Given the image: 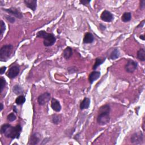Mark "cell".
Wrapping results in <instances>:
<instances>
[{
    "label": "cell",
    "mask_w": 145,
    "mask_h": 145,
    "mask_svg": "<svg viewBox=\"0 0 145 145\" xmlns=\"http://www.w3.org/2000/svg\"><path fill=\"white\" fill-rule=\"evenodd\" d=\"M7 120H8V121H10V122H12V121H14L16 120V115L14 114V113H10L9 114L8 116H7Z\"/></svg>",
    "instance_id": "484cf974"
},
{
    "label": "cell",
    "mask_w": 145,
    "mask_h": 145,
    "mask_svg": "<svg viewBox=\"0 0 145 145\" xmlns=\"http://www.w3.org/2000/svg\"><path fill=\"white\" fill-rule=\"evenodd\" d=\"M73 55V49L72 48L69 47L66 48L64 49V52H63V56L66 59V60H68L70 57L72 56Z\"/></svg>",
    "instance_id": "9a60e30c"
},
{
    "label": "cell",
    "mask_w": 145,
    "mask_h": 145,
    "mask_svg": "<svg viewBox=\"0 0 145 145\" xmlns=\"http://www.w3.org/2000/svg\"><path fill=\"white\" fill-rule=\"evenodd\" d=\"M37 37L44 39V45L46 47L52 46L56 42V37L52 33H47L45 31H40L37 33Z\"/></svg>",
    "instance_id": "3957f363"
},
{
    "label": "cell",
    "mask_w": 145,
    "mask_h": 145,
    "mask_svg": "<svg viewBox=\"0 0 145 145\" xmlns=\"http://www.w3.org/2000/svg\"><path fill=\"white\" fill-rule=\"evenodd\" d=\"M6 84V81L4 78H3L2 77H1V79H0V87H1V89H0V92H2L3 91V89L5 88V86Z\"/></svg>",
    "instance_id": "d4e9b609"
},
{
    "label": "cell",
    "mask_w": 145,
    "mask_h": 145,
    "mask_svg": "<svg viewBox=\"0 0 145 145\" xmlns=\"http://www.w3.org/2000/svg\"><path fill=\"white\" fill-rule=\"evenodd\" d=\"M2 10L3 11H5L7 13L11 14L18 18H19V19H21L23 17V15L21 12V11L17 8H16V7H13L10 9H2Z\"/></svg>",
    "instance_id": "52a82bcc"
},
{
    "label": "cell",
    "mask_w": 145,
    "mask_h": 145,
    "mask_svg": "<svg viewBox=\"0 0 145 145\" xmlns=\"http://www.w3.org/2000/svg\"><path fill=\"white\" fill-rule=\"evenodd\" d=\"M110 110L109 106L107 104L100 108L97 117V122L99 125H104L110 121Z\"/></svg>",
    "instance_id": "7a4b0ae2"
},
{
    "label": "cell",
    "mask_w": 145,
    "mask_h": 145,
    "mask_svg": "<svg viewBox=\"0 0 145 145\" xmlns=\"http://www.w3.org/2000/svg\"><path fill=\"white\" fill-rule=\"evenodd\" d=\"M94 40V38L93 35L91 33L88 32V33H86L84 35V37L83 38V43L90 44L93 42Z\"/></svg>",
    "instance_id": "e0dca14e"
},
{
    "label": "cell",
    "mask_w": 145,
    "mask_h": 145,
    "mask_svg": "<svg viewBox=\"0 0 145 145\" xmlns=\"http://www.w3.org/2000/svg\"><path fill=\"white\" fill-rule=\"evenodd\" d=\"M13 91L16 95H21L23 93V90H22V87L18 85H16L14 86Z\"/></svg>",
    "instance_id": "cb8c5ba5"
},
{
    "label": "cell",
    "mask_w": 145,
    "mask_h": 145,
    "mask_svg": "<svg viewBox=\"0 0 145 145\" xmlns=\"http://www.w3.org/2000/svg\"><path fill=\"white\" fill-rule=\"evenodd\" d=\"M6 18V19L9 21L10 23H14V22L15 21H16V19H15V18L12 17H10V16H5Z\"/></svg>",
    "instance_id": "83f0119b"
},
{
    "label": "cell",
    "mask_w": 145,
    "mask_h": 145,
    "mask_svg": "<svg viewBox=\"0 0 145 145\" xmlns=\"http://www.w3.org/2000/svg\"><path fill=\"white\" fill-rule=\"evenodd\" d=\"M90 104V100L88 98H85L83 101L81 103L80 109L81 110L88 109Z\"/></svg>",
    "instance_id": "2e32d148"
},
{
    "label": "cell",
    "mask_w": 145,
    "mask_h": 145,
    "mask_svg": "<svg viewBox=\"0 0 145 145\" xmlns=\"http://www.w3.org/2000/svg\"><path fill=\"white\" fill-rule=\"evenodd\" d=\"M100 18H101V19L103 21L106 22H111L113 20L114 17L113 14L110 12H109V11L104 10L102 13L101 16H100Z\"/></svg>",
    "instance_id": "30bf717a"
},
{
    "label": "cell",
    "mask_w": 145,
    "mask_h": 145,
    "mask_svg": "<svg viewBox=\"0 0 145 145\" xmlns=\"http://www.w3.org/2000/svg\"><path fill=\"white\" fill-rule=\"evenodd\" d=\"M0 105H1V111H2V109H3V106L2 104V103H1V104Z\"/></svg>",
    "instance_id": "e575fe53"
},
{
    "label": "cell",
    "mask_w": 145,
    "mask_h": 145,
    "mask_svg": "<svg viewBox=\"0 0 145 145\" xmlns=\"http://www.w3.org/2000/svg\"><path fill=\"white\" fill-rule=\"evenodd\" d=\"M6 68L5 66L2 67V68H1V69H0V73H1V75L5 73V72L6 71Z\"/></svg>",
    "instance_id": "4dcf8cb0"
},
{
    "label": "cell",
    "mask_w": 145,
    "mask_h": 145,
    "mask_svg": "<svg viewBox=\"0 0 145 145\" xmlns=\"http://www.w3.org/2000/svg\"><path fill=\"white\" fill-rule=\"evenodd\" d=\"M51 99V94L49 92H45L40 95L38 99L39 104L40 106L45 105L46 103L49 102Z\"/></svg>",
    "instance_id": "8992f818"
},
{
    "label": "cell",
    "mask_w": 145,
    "mask_h": 145,
    "mask_svg": "<svg viewBox=\"0 0 145 145\" xmlns=\"http://www.w3.org/2000/svg\"><path fill=\"white\" fill-rule=\"evenodd\" d=\"M100 76V72H99L94 71L91 73L88 78V79H89V81H90V83L92 84L95 81L99 79Z\"/></svg>",
    "instance_id": "5bb4252c"
},
{
    "label": "cell",
    "mask_w": 145,
    "mask_h": 145,
    "mask_svg": "<svg viewBox=\"0 0 145 145\" xmlns=\"http://www.w3.org/2000/svg\"><path fill=\"white\" fill-rule=\"evenodd\" d=\"M22 128L21 125H17L16 126H13L8 124H3L1 126V133L4 136L11 139L19 138Z\"/></svg>",
    "instance_id": "6da1fadb"
},
{
    "label": "cell",
    "mask_w": 145,
    "mask_h": 145,
    "mask_svg": "<svg viewBox=\"0 0 145 145\" xmlns=\"http://www.w3.org/2000/svg\"><path fill=\"white\" fill-rule=\"evenodd\" d=\"M99 28H100V30L103 31H104V30H105L106 28V26H105L104 25H103V24H100V26H99Z\"/></svg>",
    "instance_id": "1f68e13d"
},
{
    "label": "cell",
    "mask_w": 145,
    "mask_h": 145,
    "mask_svg": "<svg viewBox=\"0 0 145 145\" xmlns=\"http://www.w3.org/2000/svg\"><path fill=\"white\" fill-rule=\"evenodd\" d=\"M137 63L134 61L132 60V59H129L125 66V70L129 73H133L137 69Z\"/></svg>",
    "instance_id": "5b68a950"
},
{
    "label": "cell",
    "mask_w": 145,
    "mask_h": 145,
    "mask_svg": "<svg viewBox=\"0 0 145 145\" xmlns=\"http://www.w3.org/2000/svg\"><path fill=\"white\" fill-rule=\"evenodd\" d=\"M131 142L135 144H141L143 142V134L141 132L134 133L131 137Z\"/></svg>",
    "instance_id": "9c48e42d"
},
{
    "label": "cell",
    "mask_w": 145,
    "mask_h": 145,
    "mask_svg": "<svg viewBox=\"0 0 145 145\" xmlns=\"http://www.w3.org/2000/svg\"><path fill=\"white\" fill-rule=\"evenodd\" d=\"M13 111H14V112H16V113H17V108H16V107H14V108H13Z\"/></svg>",
    "instance_id": "836d02e7"
},
{
    "label": "cell",
    "mask_w": 145,
    "mask_h": 145,
    "mask_svg": "<svg viewBox=\"0 0 145 145\" xmlns=\"http://www.w3.org/2000/svg\"><path fill=\"white\" fill-rule=\"evenodd\" d=\"M139 38H140L141 39H142L143 40H144V36L143 35H141V36H139Z\"/></svg>",
    "instance_id": "d6a6232c"
},
{
    "label": "cell",
    "mask_w": 145,
    "mask_h": 145,
    "mask_svg": "<svg viewBox=\"0 0 145 145\" xmlns=\"http://www.w3.org/2000/svg\"><path fill=\"white\" fill-rule=\"evenodd\" d=\"M137 57L141 61H145V50L144 48H141L137 52Z\"/></svg>",
    "instance_id": "ac0fdd59"
},
{
    "label": "cell",
    "mask_w": 145,
    "mask_h": 145,
    "mask_svg": "<svg viewBox=\"0 0 145 145\" xmlns=\"http://www.w3.org/2000/svg\"><path fill=\"white\" fill-rule=\"evenodd\" d=\"M19 68L17 66H13L9 69L7 72V76L10 78L13 79L16 78L19 73Z\"/></svg>",
    "instance_id": "ba28073f"
},
{
    "label": "cell",
    "mask_w": 145,
    "mask_h": 145,
    "mask_svg": "<svg viewBox=\"0 0 145 145\" xmlns=\"http://www.w3.org/2000/svg\"><path fill=\"white\" fill-rule=\"evenodd\" d=\"M51 107L54 111L57 112H59L61 109V106L60 103L57 99L52 98L51 100Z\"/></svg>",
    "instance_id": "8fae6325"
},
{
    "label": "cell",
    "mask_w": 145,
    "mask_h": 145,
    "mask_svg": "<svg viewBox=\"0 0 145 145\" xmlns=\"http://www.w3.org/2000/svg\"><path fill=\"white\" fill-rule=\"evenodd\" d=\"M40 141V135L38 133H35L32 134L30 138V144H38Z\"/></svg>",
    "instance_id": "4fadbf2b"
},
{
    "label": "cell",
    "mask_w": 145,
    "mask_h": 145,
    "mask_svg": "<svg viewBox=\"0 0 145 145\" xmlns=\"http://www.w3.org/2000/svg\"><path fill=\"white\" fill-rule=\"evenodd\" d=\"M13 46L11 44H7L3 46L0 50V59L1 61H6L10 57L13 52Z\"/></svg>",
    "instance_id": "277c9868"
},
{
    "label": "cell",
    "mask_w": 145,
    "mask_h": 145,
    "mask_svg": "<svg viewBox=\"0 0 145 145\" xmlns=\"http://www.w3.org/2000/svg\"><path fill=\"white\" fill-rule=\"evenodd\" d=\"M144 3H145V1H144V0L141 1L140 2V7L142 10H143L144 8Z\"/></svg>",
    "instance_id": "f546056e"
},
{
    "label": "cell",
    "mask_w": 145,
    "mask_h": 145,
    "mask_svg": "<svg viewBox=\"0 0 145 145\" xmlns=\"http://www.w3.org/2000/svg\"><path fill=\"white\" fill-rule=\"evenodd\" d=\"M105 61V58H103V59H102L100 58H96V62L95 63V64L94 65V66H93V70H96V69H97L98 67L99 66H100V65H102L103 63Z\"/></svg>",
    "instance_id": "7402d4cb"
},
{
    "label": "cell",
    "mask_w": 145,
    "mask_h": 145,
    "mask_svg": "<svg viewBox=\"0 0 145 145\" xmlns=\"http://www.w3.org/2000/svg\"><path fill=\"white\" fill-rule=\"evenodd\" d=\"M132 19V14L130 12L124 13L121 17V20L124 22H127L131 20Z\"/></svg>",
    "instance_id": "d6986e66"
},
{
    "label": "cell",
    "mask_w": 145,
    "mask_h": 145,
    "mask_svg": "<svg viewBox=\"0 0 145 145\" xmlns=\"http://www.w3.org/2000/svg\"><path fill=\"white\" fill-rule=\"evenodd\" d=\"M26 102V98L23 95H20L17 98L16 100V103L18 105L21 106L24 103Z\"/></svg>",
    "instance_id": "603a6c76"
},
{
    "label": "cell",
    "mask_w": 145,
    "mask_h": 145,
    "mask_svg": "<svg viewBox=\"0 0 145 145\" xmlns=\"http://www.w3.org/2000/svg\"><path fill=\"white\" fill-rule=\"evenodd\" d=\"M120 51L118 49H114L110 54V58L112 59H116L120 57Z\"/></svg>",
    "instance_id": "44dd1931"
},
{
    "label": "cell",
    "mask_w": 145,
    "mask_h": 145,
    "mask_svg": "<svg viewBox=\"0 0 145 145\" xmlns=\"http://www.w3.org/2000/svg\"><path fill=\"white\" fill-rule=\"evenodd\" d=\"M5 29H6V28H5V24L4 23V22H3V21H1V32H0V33H1V37L3 35V32H5Z\"/></svg>",
    "instance_id": "4316f807"
},
{
    "label": "cell",
    "mask_w": 145,
    "mask_h": 145,
    "mask_svg": "<svg viewBox=\"0 0 145 145\" xmlns=\"http://www.w3.org/2000/svg\"><path fill=\"white\" fill-rule=\"evenodd\" d=\"M91 2V1H87V0H83V1H80V3L84 5H88L89 3Z\"/></svg>",
    "instance_id": "f1b7e54d"
},
{
    "label": "cell",
    "mask_w": 145,
    "mask_h": 145,
    "mask_svg": "<svg viewBox=\"0 0 145 145\" xmlns=\"http://www.w3.org/2000/svg\"><path fill=\"white\" fill-rule=\"evenodd\" d=\"M26 6L28 8L31 9L32 11H35L37 7V1L36 0H25L24 1Z\"/></svg>",
    "instance_id": "7c38bea8"
},
{
    "label": "cell",
    "mask_w": 145,
    "mask_h": 145,
    "mask_svg": "<svg viewBox=\"0 0 145 145\" xmlns=\"http://www.w3.org/2000/svg\"><path fill=\"white\" fill-rule=\"evenodd\" d=\"M52 121L55 125H57L61 121V117L60 115L53 114L52 117Z\"/></svg>",
    "instance_id": "ffe728a7"
}]
</instances>
